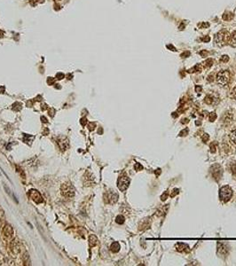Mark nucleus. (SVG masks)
Here are the masks:
<instances>
[{"label": "nucleus", "instance_id": "1", "mask_svg": "<svg viewBox=\"0 0 236 266\" xmlns=\"http://www.w3.org/2000/svg\"><path fill=\"white\" fill-rule=\"evenodd\" d=\"M232 190L230 186H228V185L223 186L222 188L220 189V191H219V197H220V200L224 202L228 201V200L231 199V197H232Z\"/></svg>", "mask_w": 236, "mask_h": 266}, {"label": "nucleus", "instance_id": "2", "mask_svg": "<svg viewBox=\"0 0 236 266\" xmlns=\"http://www.w3.org/2000/svg\"><path fill=\"white\" fill-rule=\"evenodd\" d=\"M229 80H230V74H229L228 71L224 70V71H221L217 74V81L218 82L219 84H222V85H225L226 84L229 83Z\"/></svg>", "mask_w": 236, "mask_h": 266}, {"label": "nucleus", "instance_id": "3", "mask_svg": "<svg viewBox=\"0 0 236 266\" xmlns=\"http://www.w3.org/2000/svg\"><path fill=\"white\" fill-rule=\"evenodd\" d=\"M129 185H130V178L127 177L126 175L121 176V177H119L118 182H117V186H118V188H119L120 191H122V192L125 191L127 188H128Z\"/></svg>", "mask_w": 236, "mask_h": 266}, {"label": "nucleus", "instance_id": "4", "mask_svg": "<svg viewBox=\"0 0 236 266\" xmlns=\"http://www.w3.org/2000/svg\"><path fill=\"white\" fill-rule=\"evenodd\" d=\"M210 172L212 174V177H214V179H216L217 181H218L220 179L221 176H222V168L218 164H215L212 167L210 168Z\"/></svg>", "mask_w": 236, "mask_h": 266}, {"label": "nucleus", "instance_id": "5", "mask_svg": "<svg viewBox=\"0 0 236 266\" xmlns=\"http://www.w3.org/2000/svg\"><path fill=\"white\" fill-rule=\"evenodd\" d=\"M29 196L30 199L34 200L37 203H41L43 201V197L41 196L40 192H37V190H30L29 192Z\"/></svg>", "mask_w": 236, "mask_h": 266}, {"label": "nucleus", "instance_id": "6", "mask_svg": "<svg viewBox=\"0 0 236 266\" xmlns=\"http://www.w3.org/2000/svg\"><path fill=\"white\" fill-rule=\"evenodd\" d=\"M229 38L228 34L226 33V31H220L219 33H217L215 37V41L217 42V44H221L224 43L225 41H227Z\"/></svg>", "mask_w": 236, "mask_h": 266}, {"label": "nucleus", "instance_id": "7", "mask_svg": "<svg viewBox=\"0 0 236 266\" xmlns=\"http://www.w3.org/2000/svg\"><path fill=\"white\" fill-rule=\"evenodd\" d=\"M74 188L71 185H62V193L67 197H72L75 194Z\"/></svg>", "mask_w": 236, "mask_h": 266}, {"label": "nucleus", "instance_id": "8", "mask_svg": "<svg viewBox=\"0 0 236 266\" xmlns=\"http://www.w3.org/2000/svg\"><path fill=\"white\" fill-rule=\"evenodd\" d=\"M3 234L7 239H12L13 235H14V230H13L12 226L6 224L4 228V231H3Z\"/></svg>", "mask_w": 236, "mask_h": 266}, {"label": "nucleus", "instance_id": "9", "mask_svg": "<svg viewBox=\"0 0 236 266\" xmlns=\"http://www.w3.org/2000/svg\"><path fill=\"white\" fill-rule=\"evenodd\" d=\"M217 252H218L219 254L225 255V254H227V253H228V248H227V247L224 244L219 242L218 244H217Z\"/></svg>", "mask_w": 236, "mask_h": 266}, {"label": "nucleus", "instance_id": "10", "mask_svg": "<svg viewBox=\"0 0 236 266\" xmlns=\"http://www.w3.org/2000/svg\"><path fill=\"white\" fill-rule=\"evenodd\" d=\"M176 248L178 252H182V253H186L189 252V247H188L186 244H184V243H178L176 245Z\"/></svg>", "mask_w": 236, "mask_h": 266}, {"label": "nucleus", "instance_id": "11", "mask_svg": "<svg viewBox=\"0 0 236 266\" xmlns=\"http://www.w3.org/2000/svg\"><path fill=\"white\" fill-rule=\"evenodd\" d=\"M107 199H108V202H109V203H115V202L117 201L118 195H117L115 192H110V193L108 194Z\"/></svg>", "mask_w": 236, "mask_h": 266}, {"label": "nucleus", "instance_id": "12", "mask_svg": "<svg viewBox=\"0 0 236 266\" xmlns=\"http://www.w3.org/2000/svg\"><path fill=\"white\" fill-rule=\"evenodd\" d=\"M232 120V114L226 113L224 116V123L225 125H229Z\"/></svg>", "mask_w": 236, "mask_h": 266}, {"label": "nucleus", "instance_id": "13", "mask_svg": "<svg viewBox=\"0 0 236 266\" xmlns=\"http://www.w3.org/2000/svg\"><path fill=\"white\" fill-rule=\"evenodd\" d=\"M110 248H111V251L114 253H116L119 251L120 249V245L118 242H114L113 244L111 245V247H110Z\"/></svg>", "mask_w": 236, "mask_h": 266}, {"label": "nucleus", "instance_id": "14", "mask_svg": "<svg viewBox=\"0 0 236 266\" xmlns=\"http://www.w3.org/2000/svg\"><path fill=\"white\" fill-rule=\"evenodd\" d=\"M89 241H90V246L91 247H94L96 244H97V238H96V236H94V235H92V236H90V239H89Z\"/></svg>", "mask_w": 236, "mask_h": 266}, {"label": "nucleus", "instance_id": "15", "mask_svg": "<svg viewBox=\"0 0 236 266\" xmlns=\"http://www.w3.org/2000/svg\"><path fill=\"white\" fill-rule=\"evenodd\" d=\"M204 101L205 103L208 104V105H211V104H214V98L211 97V96H207L205 98Z\"/></svg>", "mask_w": 236, "mask_h": 266}, {"label": "nucleus", "instance_id": "16", "mask_svg": "<svg viewBox=\"0 0 236 266\" xmlns=\"http://www.w3.org/2000/svg\"><path fill=\"white\" fill-rule=\"evenodd\" d=\"M4 188H5V190H6V192H7V193H8V194H9L10 196H11V197H13V198H14V200H16V201H17V202H18V200H17V199H16V197H15V196H14V193H12V191H11V190H10V189H9V188H8V186H6V185H4Z\"/></svg>", "mask_w": 236, "mask_h": 266}, {"label": "nucleus", "instance_id": "17", "mask_svg": "<svg viewBox=\"0 0 236 266\" xmlns=\"http://www.w3.org/2000/svg\"><path fill=\"white\" fill-rule=\"evenodd\" d=\"M217 143L216 142H212L210 145H209V148H210V152L211 153H215V152L217 151Z\"/></svg>", "mask_w": 236, "mask_h": 266}, {"label": "nucleus", "instance_id": "18", "mask_svg": "<svg viewBox=\"0 0 236 266\" xmlns=\"http://www.w3.org/2000/svg\"><path fill=\"white\" fill-rule=\"evenodd\" d=\"M230 138H231V140L233 142V143H235V144H236V130H232V131L231 132Z\"/></svg>", "mask_w": 236, "mask_h": 266}, {"label": "nucleus", "instance_id": "19", "mask_svg": "<svg viewBox=\"0 0 236 266\" xmlns=\"http://www.w3.org/2000/svg\"><path fill=\"white\" fill-rule=\"evenodd\" d=\"M115 222L119 224H122V223H124V217L123 216H118L116 218H115Z\"/></svg>", "mask_w": 236, "mask_h": 266}, {"label": "nucleus", "instance_id": "20", "mask_svg": "<svg viewBox=\"0 0 236 266\" xmlns=\"http://www.w3.org/2000/svg\"><path fill=\"white\" fill-rule=\"evenodd\" d=\"M216 118H217V115L214 113V112H212V113H210L209 115V122H214L215 120H216Z\"/></svg>", "mask_w": 236, "mask_h": 266}, {"label": "nucleus", "instance_id": "21", "mask_svg": "<svg viewBox=\"0 0 236 266\" xmlns=\"http://www.w3.org/2000/svg\"><path fill=\"white\" fill-rule=\"evenodd\" d=\"M178 193H179V189L175 188V189H174V190H173V192H171V194H170V196H171L172 198H173V197H175L176 195H177V194H178Z\"/></svg>", "mask_w": 236, "mask_h": 266}, {"label": "nucleus", "instance_id": "22", "mask_svg": "<svg viewBox=\"0 0 236 266\" xmlns=\"http://www.w3.org/2000/svg\"><path fill=\"white\" fill-rule=\"evenodd\" d=\"M231 41H232V43L233 44V45H236V31L234 32V33L232 35V37H231Z\"/></svg>", "mask_w": 236, "mask_h": 266}, {"label": "nucleus", "instance_id": "23", "mask_svg": "<svg viewBox=\"0 0 236 266\" xmlns=\"http://www.w3.org/2000/svg\"><path fill=\"white\" fill-rule=\"evenodd\" d=\"M208 139H209V135H208V134H203V136L201 137V140L203 141V143H207Z\"/></svg>", "mask_w": 236, "mask_h": 266}, {"label": "nucleus", "instance_id": "24", "mask_svg": "<svg viewBox=\"0 0 236 266\" xmlns=\"http://www.w3.org/2000/svg\"><path fill=\"white\" fill-rule=\"evenodd\" d=\"M231 170H232V172L233 173V175H236V163L232 164V166H231Z\"/></svg>", "mask_w": 236, "mask_h": 266}, {"label": "nucleus", "instance_id": "25", "mask_svg": "<svg viewBox=\"0 0 236 266\" xmlns=\"http://www.w3.org/2000/svg\"><path fill=\"white\" fill-rule=\"evenodd\" d=\"M142 169H143L142 165H140L139 163H136V164H135V169H136V170L139 171V170H141Z\"/></svg>", "mask_w": 236, "mask_h": 266}, {"label": "nucleus", "instance_id": "26", "mask_svg": "<svg viewBox=\"0 0 236 266\" xmlns=\"http://www.w3.org/2000/svg\"><path fill=\"white\" fill-rule=\"evenodd\" d=\"M188 133V130H186V129H185V130H183L181 132L179 133V136L180 137H183V136H185V135L187 134Z\"/></svg>", "mask_w": 236, "mask_h": 266}, {"label": "nucleus", "instance_id": "27", "mask_svg": "<svg viewBox=\"0 0 236 266\" xmlns=\"http://www.w3.org/2000/svg\"><path fill=\"white\" fill-rule=\"evenodd\" d=\"M167 198H168V193H167V192H164V193L162 195V197H161V199H162V200H165Z\"/></svg>", "mask_w": 236, "mask_h": 266}, {"label": "nucleus", "instance_id": "28", "mask_svg": "<svg viewBox=\"0 0 236 266\" xmlns=\"http://www.w3.org/2000/svg\"><path fill=\"white\" fill-rule=\"evenodd\" d=\"M231 95H232V97H233V98H234V99H236V87H235V88H234V89H233V90H232V94H231Z\"/></svg>", "mask_w": 236, "mask_h": 266}, {"label": "nucleus", "instance_id": "29", "mask_svg": "<svg viewBox=\"0 0 236 266\" xmlns=\"http://www.w3.org/2000/svg\"><path fill=\"white\" fill-rule=\"evenodd\" d=\"M94 127H95V123H91V124L89 125V129H90V130H93Z\"/></svg>", "mask_w": 236, "mask_h": 266}, {"label": "nucleus", "instance_id": "30", "mask_svg": "<svg viewBox=\"0 0 236 266\" xmlns=\"http://www.w3.org/2000/svg\"><path fill=\"white\" fill-rule=\"evenodd\" d=\"M195 90H196V91H197L198 93H200V91H201V88L200 87V86H196V88H195Z\"/></svg>", "mask_w": 236, "mask_h": 266}, {"label": "nucleus", "instance_id": "31", "mask_svg": "<svg viewBox=\"0 0 236 266\" xmlns=\"http://www.w3.org/2000/svg\"><path fill=\"white\" fill-rule=\"evenodd\" d=\"M86 121H87V120H86L85 118H84V119H82V122H81V123H82V125H85V124H86V122H86Z\"/></svg>", "mask_w": 236, "mask_h": 266}, {"label": "nucleus", "instance_id": "32", "mask_svg": "<svg viewBox=\"0 0 236 266\" xmlns=\"http://www.w3.org/2000/svg\"><path fill=\"white\" fill-rule=\"evenodd\" d=\"M160 173H161V169H156V171H155V175H156V176L160 175Z\"/></svg>", "mask_w": 236, "mask_h": 266}, {"label": "nucleus", "instance_id": "33", "mask_svg": "<svg viewBox=\"0 0 236 266\" xmlns=\"http://www.w3.org/2000/svg\"><path fill=\"white\" fill-rule=\"evenodd\" d=\"M185 122H188V119H183L182 120V123H185Z\"/></svg>", "mask_w": 236, "mask_h": 266}, {"label": "nucleus", "instance_id": "34", "mask_svg": "<svg viewBox=\"0 0 236 266\" xmlns=\"http://www.w3.org/2000/svg\"><path fill=\"white\" fill-rule=\"evenodd\" d=\"M41 120H43V122H47V120H46V118H45V117H42V118H41Z\"/></svg>", "mask_w": 236, "mask_h": 266}]
</instances>
